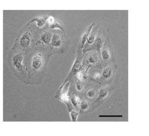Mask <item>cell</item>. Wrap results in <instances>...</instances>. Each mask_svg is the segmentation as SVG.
<instances>
[{
    "mask_svg": "<svg viewBox=\"0 0 149 136\" xmlns=\"http://www.w3.org/2000/svg\"><path fill=\"white\" fill-rule=\"evenodd\" d=\"M23 57L21 53H16L13 58H12V63L15 69L19 72L23 71Z\"/></svg>",
    "mask_w": 149,
    "mask_h": 136,
    "instance_id": "1",
    "label": "cell"
},
{
    "mask_svg": "<svg viewBox=\"0 0 149 136\" xmlns=\"http://www.w3.org/2000/svg\"><path fill=\"white\" fill-rule=\"evenodd\" d=\"M42 65V58L41 54H37L35 56H33L32 63H31V66L33 70H39L41 68Z\"/></svg>",
    "mask_w": 149,
    "mask_h": 136,
    "instance_id": "2",
    "label": "cell"
},
{
    "mask_svg": "<svg viewBox=\"0 0 149 136\" xmlns=\"http://www.w3.org/2000/svg\"><path fill=\"white\" fill-rule=\"evenodd\" d=\"M31 41V33L29 31L24 32L20 39V45L23 48H26L30 45Z\"/></svg>",
    "mask_w": 149,
    "mask_h": 136,
    "instance_id": "3",
    "label": "cell"
},
{
    "mask_svg": "<svg viewBox=\"0 0 149 136\" xmlns=\"http://www.w3.org/2000/svg\"><path fill=\"white\" fill-rule=\"evenodd\" d=\"M52 38V33L50 32H49L45 31L41 36L40 41L44 44H49L51 43Z\"/></svg>",
    "mask_w": 149,
    "mask_h": 136,
    "instance_id": "4",
    "label": "cell"
},
{
    "mask_svg": "<svg viewBox=\"0 0 149 136\" xmlns=\"http://www.w3.org/2000/svg\"><path fill=\"white\" fill-rule=\"evenodd\" d=\"M52 45L56 47H59L61 46L62 41L60 35L58 33H54L52 35V38L51 41Z\"/></svg>",
    "mask_w": 149,
    "mask_h": 136,
    "instance_id": "5",
    "label": "cell"
},
{
    "mask_svg": "<svg viewBox=\"0 0 149 136\" xmlns=\"http://www.w3.org/2000/svg\"><path fill=\"white\" fill-rule=\"evenodd\" d=\"M60 99L69 106V98L68 95V86H67L63 90V91H62V93L60 95Z\"/></svg>",
    "mask_w": 149,
    "mask_h": 136,
    "instance_id": "6",
    "label": "cell"
},
{
    "mask_svg": "<svg viewBox=\"0 0 149 136\" xmlns=\"http://www.w3.org/2000/svg\"><path fill=\"white\" fill-rule=\"evenodd\" d=\"M47 18H43V17H37V18H35L33 20H31V22H36L37 23V25L39 27H41L42 26L44 25V24L46 22Z\"/></svg>",
    "mask_w": 149,
    "mask_h": 136,
    "instance_id": "7",
    "label": "cell"
},
{
    "mask_svg": "<svg viewBox=\"0 0 149 136\" xmlns=\"http://www.w3.org/2000/svg\"><path fill=\"white\" fill-rule=\"evenodd\" d=\"M49 27H50L51 29H55V28H58L61 29L62 31H63V28L62 27V26L61 25V24L58 22H56L55 20L51 23H49Z\"/></svg>",
    "mask_w": 149,
    "mask_h": 136,
    "instance_id": "8",
    "label": "cell"
},
{
    "mask_svg": "<svg viewBox=\"0 0 149 136\" xmlns=\"http://www.w3.org/2000/svg\"><path fill=\"white\" fill-rule=\"evenodd\" d=\"M71 101H72V105L74 106V107H77L79 104H81V100L80 98L78 97H73L71 99Z\"/></svg>",
    "mask_w": 149,
    "mask_h": 136,
    "instance_id": "9",
    "label": "cell"
},
{
    "mask_svg": "<svg viewBox=\"0 0 149 136\" xmlns=\"http://www.w3.org/2000/svg\"><path fill=\"white\" fill-rule=\"evenodd\" d=\"M111 73H112V71H111V70L110 68H107L103 71V75L104 78H108L111 76Z\"/></svg>",
    "mask_w": 149,
    "mask_h": 136,
    "instance_id": "10",
    "label": "cell"
},
{
    "mask_svg": "<svg viewBox=\"0 0 149 136\" xmlns=\"http://www.w3.org/2000/svg\"><path fill=\"white\" fill-rule=\"evenodd\" d=\"M102 57L104 60H107L110 57V53L107 49H104L103 51L102 52Z\"/></svg>",
    "mask_w": 149,
    "mask_h": 136,
    "instance_id": "11",
    "label": "cell"
},
{
    "mask_svg": "<svg viewBox=\"0 0 149 136\" xmlns=\"http://www.w3.org/2000/svg\"><path fill=\"white\" fill-rule=\"evenodd\" d=\"M80 68V63L79 62H78V61H75V63H74L73 66V68H72V71L70 73H73V72H77V70H79Z\"/></svg>",
    "mask_w": 149,
    "mask_h": 136,
    "instance_id": "12",
    "label": "cell"
},
{
    "mask_svg": "<svg viewBox=\"0 0 149 136\" xmlns=\"http://www.w3.org/2000/svg\"><path fill=\"white\" fill-rule=\"evenodd\" d=\"M78 115V112H76V111H74V110L72 111V112H70V116H71L72 121H73V122L77 121Z\"/></svg>",
    "mask_w": 149,
    "mask_h": 136,
    "instance_id": "13",
    "label": "cell"
},
{
    "mask_svg": "<svg viewBox=\"0 0 149 136\" xmlns=\"http://www.w3.org/2000/svg\"><path fill=\"white\" fill-rule=\"evenodd\" d=\"M103 40H102V38H98L96 40L95 43L96 46H97L98 48H100L101 47L102 44H103Z\"/></svg>",
    "mask_w": 149,
    "mask_h": 136,
    "instance_id": "14",
    "label": "cell"
},
{
    "mask_svg": "<svg viewBox=\"0 0 149 136\" xmlns=\"http://www.w3.org/2000/svg\"><path fill=\"white\" fill-rule=\"evenodd\" d=\"M81 109L82 110L86 109L88 107V102H86V101L82 102V103H81Z\"/></svg>",
    "mask_w": 149,
    "mask_h": 136,
    "instance_id": "15",
    "label": "cell"
},
{
    "mask_svg": "<svg viewBox=\"0 0 149 136\" xmlns=\"http://www.w3.org/2000/svg\"><path fill=\"white\" fill-rule=\"evenodd\" d=\"M95 40V36L94 35V34H90V35L89 36V37L87 39V41H88V43L89 44H92L94 41Z\"/></svg>",
    "mask_w": 149,
    "mask_h": 136,
    "instance_id": "16",
    "label": "cell"
},
{
    "mask_svg": "<svg viewBox=\"0 0 149 136\" xmlns=\"http://www.w3.org/2000/svg\"><path fill=\"white\" fill-rule=\"evenodd\" d=\"M88 33H85V34H84V35L82 36V47L81 48H82L83 47H84V44H85V42H86V41L87 40V39H88Z\"/></svg>",
    "mask_w": 149,
    "mask_h": 136,
    "instance_id": "17",
    "label": "cell"
},
{
    "mask_svg": "<svg viewBox=\"0 0 149 136\" xmlns=\"http://www.w3.org/2000/svg\"><path fill=\"white\" fill-rule=\"evenodd\" d=\"M99 94H100V96L102 97H104L107 96V91L105 90V89H102L100 91V93H99Z\"/></svg>",
    "mask_w": 149,
    "mask_h": 136,
    "instance_id": "18",
    "label": "cell"
},
{
    "mask_svg": "<svg viewBox=\"0 0 149 136\" xmlns=\"http://www.w3.org/2000/svg\"><path fill=\"white\" fill-rule=\"evenodd\" d=\"M97 60V57L95 55L91 56L90 59H89V60H90V61L91 63H95V62H96Z\"/></svg>",
    "mask_w": 149,
    "mask_h": 136,
    "instance_id": "19",
    "label": "cell"
},
{
    "mask_svg": "<svg viewBox=\"0 0 149 136\" xmlns=\"http://www.w3.org/2000/svg\"><path fill=\"white\" fill-rule=\"evenodd\" d=\"M95 94V91L93 90H91L88 92V96L90 97H93Z\"/></svg>",
    "mask_w": 149,
    "mask_h": 136,
    "instance_id": "20",
    "label": "cell"
},
{
    "mask_svg": "<svg viewBox=\"0 0 149 136\" xmlns=\"http://www.w3.org/2000/svg\"><path fill=\"white\" fill-rule=\"evenodd\" d=\"M77 89H78V90H79V91H81L82 89V86L80 84H77Z\"/></svg>",
    "mask_w": 149,
    "mask_h": 136,
    "instance_id": "21",
    "label": "cell"
},
{
    "mask_svg": "<svg viewBox=\"0 0 149 136\" xmlns=\"http://www.w3.org/2000/svg\"><path fill=\"white\" fill-rule=\"evenodd\" d=\"M78 77L79 79H82L83 77V74L82 72H79L78 73Z\"/></svg>",
    "mask_w": 149,
    "mask_h": 136,
    "instance_id": "22",
    "label": "cell"
},
{
    "mask_svg": "<svg viewBox=\"0 0 149 136\" xmlns=\"http://www.w3.org/2000/svg\"><path fill=\"white\" fill-rule=\"evenodd\" d=\"M100 76H101L100 73H96L94 75V77L96 78H99L100 77Z\"/></svg>",
    "mask_w": 149,
    "mask_h": 136,
    "instance_id": "23",
    "label": "cell"
}]
</instances>
